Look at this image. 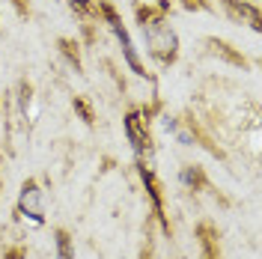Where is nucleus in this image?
<instances>
[{
	"label": "nucleus",
	"instance_id": "nucleus-1",
	"mask_svg": "<svg viewBox=\"0 0 262 259\" xmlns=\"http://www.w3.org/2000/svg\"><path fill=\"white\" fill-rule=\"evenodd\" d=\"M137 21H140V30H143V39H146L149 57L161 69H170L179 60V33L167 21V12L152 9V6H146V9L137 6Z\"/></svg>",
	"mask_w": 262,
	"mask_h": 259
},
{
	"label": "nucleus",
	"instance_id": "nucleus-2",
	"mask_svg": "<svg viewBox=\"0 0 262 259\" xmlns=\"http://www.w3.org/2000/svg\"><path fill=\"white\" fill-rule=\"evenodd\" d=\"M98 12L104 15V21H107V27H111V33L116 36V42H119V48H122V60H125V66H128L131 72L137 75V78H149L146 66H143V60H140V54H137V48H134V42H131L128 30H125V24H122V18H119V12H116L114 6L104 0V3H98Z\"/></svg>",
	"mask_w": 262,
	"mask_h": 259
},
{
	"label": "nucleus",
	"instance_id": "nucleus-3",
	"mask_svg": "<svg viewBox=\"0 0 262 259\" xmlns=\"http://www.w3.org/2000/svg\"><path fill=\"white\" fill-rule=\"evenodd\" d=\"M15 221L27 227H45V203H42V188L36 179H24L15 203Z\"/></svg>",
	"mask_w": 262,
	"mask_h": 259
},
{
	"label": "nucleus",
	"instance_id": "nucleus-4",
	"mask_svg": "<svg viewBox=\"0 0 262 259\" xmlns=\"http://www.w3.org/2000/svg\"><path fill=\"white\" fill-rule=\"evenodd\" d=\"M125 137H128L137 161L149 164V158H152V137H149L146 119L140 116V111H128L125 114Z\"/></svg>",
	"mask_w": 262,
	"mask_h": 259
},
{
	"label": "nucleus",
	"instance_id": "nucleus-5",
	"mask_svg": "<svg viewBox=\"0 0 262 259\" xmlns=\"http://www.w3.org/2000/svg\"><path fill=\"white\" fill-rule=\"evenodd\" d=\"M221 6L227 9V15L232 18V21H242V24H247L253 33H259L262 15H259V6H256L253 0H221Z\"/></svg>",
	"mask_w": 262,
	"mask_h": 259
},
{
	"label": "nucleus",
	"instance_id": "nucleus-6",
	"mask_svg": "<svg viewBox=\"0 0 262 259\" xmlns=\"http://www.w3.org/2000/svg\"><path fill=\"white\" fill-rule=\"evenodd\" d=\"M196 244H200V259H224L221 253V235H217V227L203 221L196 227Z\"/></svg>",
	"mask_w": 262,
	"mask_h": 259
},
{
	"label": "nucleus",
	"instance_id": "nucleus-7",
	"mask_svg": "<svg viewBox=\"0 0 262 259\" xmlns=\"http://www.w3.org/2000/svg\"><path fill=\"white\" fill-rule=\"evenodd\" d=\"M206 45H209V51H212L214 57H224L227 63H232V66H242L245 69L247 66V60H245V54H238V51H232V45L229 42H224V39H206Z\"/></svg>",
	"mask_w": 262,
	"mask_h": 259
},
{
	"label": "nucleus",
	"instance_id": "nucleus-8",
	"mask_svg": "<svg viewBox=\"0 0 262 259\" xmlns=\"http://www.w3.org/2000/svg\"><path fill=\"white\" fill-rule=\"evenodd\" d=\"M179 179H182V185L188 188V191H203L209 182H206V173H203V167L200 164H185L182 167V173H179Z\"/></svg>",
	"mask_w": 262,
	"mask_h": 259
},
{
	"label": "nucleus",
	"instance_id": "nucleus-9",
	"mask_svg": "<svg viewBox=\"0 0 262 259\" xmlns=\"http://www.w3.org/2000/svg\"><path fill=\"white\" fill-rule=\"evenodd\" d=\"M57 48H60V54L69 60V66H75V72H83V66H81V45H78L75 39L60 36V39H57Z\"/></svg>",
	"mask_w": 262,
	"mask_h": 259
},
{
	"label": "nucleus",
	"instance_id": "nucleus-10",
	"mask_svg": "<svg viewBox=\"0 0 262 259\" xmlns=\"http://www.w3.org/2000/svg\"><path fill=\"white\" fill-rule=\"evenodd\" d=\"M54 244H57V259H75V244H72L69 229L63 227L54 229Z\"/></svg>",
	"mask_w": 262,
	"mask_h": 259
},
{
	"label": "nucleus",
	"instance_id": "nucleus-11",
	"mask_svg": "<svg viewBox=\"0 0 262 259\" xmlns=\"http://www.w3.org/2000/svg\"><path fill=\"white\" fill-rule=\"evenodd\" d=\"M72 104H75L78 116H81L86 125H93V122H96V111H93V104H90V98H86V96H75V101H72Z\"/></svg>",
	"mask_w": 262,
	"mask_h": 259
},
{
	"label": "nucleus",
	"instance_id": "nucleus-12",
	"mask_svg": "<svg viewBox=\"0 0 262 259\" xmlns=\"http://www.w3.org/2000/svg\"><path fill=\"white\" fill-rule=\"evenodd\" d=\"M72 9H78L81 15H93V12H98V6L93 3V0H72Z\"/></svg>",
	"mask_w": 262,
	"mask_h": 259
},
{
	"label": "nucleus",
	"instance_id": "nucleus-13",
	"mask_svg": "<svg viewBox=\"0 0 262 259\" xmlns=\"http://www.w3.org/2000/svg\"><path fill=\"white\" fill-rule=\"evenodd\" d=\"M185 9H206V0H179Z\"/></svg>",
	"mask_w": 262,
	"mask_h": 259
},
{
	"label": "nucleus",
	"instance_id": "nucleus-14",
	"mask_svg": "<svg viewBox=\"0 0 262 259\" xmlns=\"http://www.w3.org/2000/svg\"><path fill=\"white\" fill-rule=\"evenodd\" d=\"M3 259H24V247H9Z\"/></svg>",
	"mask_w": 262,
	"mask_h": 259
}]
</instances>
